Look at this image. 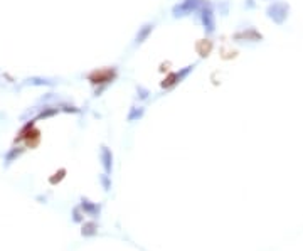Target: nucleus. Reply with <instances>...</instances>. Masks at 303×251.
I'll list each match as a JSON object with an SVG mask.
<instances>
[{
  "instance_id": "1",
  "label": "nucleus",
  "mask_w": 303,
  "mask_h": 251,
  "mask_svg": "<svg viewBox=\"0 0 303 251\" xmlns=\"http://www.w3.org/2000/svg\"><path fill=\"white\" fill-rule=\"evenodd\" d=\"M200 20H202V26L206 29L207 34H212L216 22H214V12H212L211 5H206V3L202 5V9H200Z\"/></svg>"
},
{
  "instance_id": "2",
  "label": "nucleus",
  "mask_w": 303,
  "mask_h": 251,
  "mask_svg": "<svg viewBox=\"0 0 303 251\" xmlns=\"http://www.w3.org/2000/svg\"><path fill=\"white\" fill-rule=\"evenodd\" d=\"M199 7V0H184L182 3L174 7V15L175 17H184V15L192 14V10H195Z\"/></svg>"
},
{
  "instance_id": "3",
  "label": "nucleus",
  "mask_w": 303,
  "mask_h": 251,
  "mask_svg": "<svg viewBox=\"0 0 303 251\" xmlns=\"http://www.w3.org/2000/svg\"><path fill=\"white\" fill-rule=\"evenodd\" d=\"M79 208L83 209V212L89 217H98L101 212V206L93 203V201H89V199H86V197H81L79 199Z\"/></svg>"
},
{
  "instance_id": "4",
  "label": "nucleus",
  "mask_w": 303,
  "mask_h": 251,
  "mask_svg": "<svg viewBox=\"0 0 303 251\" xmlns=\"http://www.w3.org/2000/svg\"><path fill=\"white\" fill-rule=\"evenodd\" d=\"M100 159H101V166H103V168H105V174L112 175V172H113V154L106 145L101 147Z\"/></svg>"
},
{
  "instance_id": "5",
  "label": "nucleus",
  "mask_w": 303,
  "mask_h": 251,
  "mask_svg": "<svg viewBox=\"0 0 303 251\" xmlns=\"http://www.w3.org/2000/svg\"><path fill=\"white\" fill-rule=\"evenodd\" d=\"M194 69V66H189V68H186V69H182L180 73H174V75H170L169 78H167V81H163V88H170V86H174V84H177L179 81H182L184 78H186L189 73Z\"/></svg>"
},
{
  "instance_id": "6",
  "label": "nucleus",
  "mask_w": 303,
  "mask_h": 251,
  "mask_svg": "<svg viewBox=\"0 0 303 251\" xmlns=\"http://www.w3.org/2000/svg\"><path fill=\"white\" fill-rule=\"evenodd\" d=\"M24 152H26L24 147H12V149L3 155V167H10L19 157H22Z\"/></svg>"
},
{
  "instance_id": "7",
  "label": "nucleus",
  "mask_w": 303,
  "mask_h": 251,
  "mask_svg": "<svg viewBox=\"0 0 303 251\" xmlns=\"http://www.w3.org/2000/svg\"><path fill=\"white\" fill-rule=\"evenodd\" d=\"M268 14H269V17L275 19L276 22H281V20L286 17V9L283 3H275V5L268 9Z\"/></svg>"
},
{
  "instance_id": "8",
  "label": "nucleus",
  "mask_w": 303,
  "mask_h": 251,
  "mask_svg": "<svg viewBox=\"0 0 303 251\" xmlns=\"http://www.w3.org/2000/svg\"><path fill=\"white\" fill-rule=\"evenodd\" d=\"M98 234V223L96 221H84L81 226V236L84 238H91Z\"/></svg>"
},
{
  "instance_id": "9",
  "label": "nucleus",
  "mask_w": 303,
  "mask_h": 251,
  "mask_svg": "<svg viewBox=\"0 0 303 251\" xmlns=\"http://www.w3.org/2000/svg\"><path fill=\"white\" fill-rule=\"evenodd\" d=\"M59 113V106H44L42 110L39 112V115L36 117V120H42V118H49V117H54V115Z\"/></svg>"
},
{
  "instance_id": "10",
  "label": "nucleus",
  "mask_w": 303,
  "mask_h": 251,
  "mask_svg": "<svg viewBox=\"0 0 303 251\" xmlns=\"http://www.w3.org/2000/svg\"><path fill=\"white\" fill-rule=\"evenodd\" d=\"M152 29H153V26H152V24H147V26H143L140 31H138L137 39H135V44H142L143 41L149 38V34L152 32Z\"/></svg>"
},
{
  "instance_id": "11",
  "label": "nucleus",
  "mask_w": 303,
  "mask_h": 251,
  "mask_svg": "<svg viewBox=\"0 0 303 251\" xmlns=\"http://www.w3.org/2000/svg\"><path fill=\"white\" fill-rule=\"evenodd\" d=\"M26 84H31V86H51L52 81L44 80V78H29V80H26Z\"/></svg>"
},
{
  "instance_id": "12",
  "label": "nucleus",
  "mask_w": 303,
  "mask_h": 251,
  "mask_svg": "<svg viewBox=\"0 0 303 251\" xmlns=\"http://www.w3.org/2000/svg\"><path fill=\"white\" fill-rule=\"evenodd\" d=\"M84 216H86V214L83 212V209H81L79 206L73 208V221H75V223L83 224V223H84Z\"/></svg>"
},
{
  "instance_id": "13",
  "label": "nucleus",
  "mask_w": 303,
  "mask_h": 251,
  "mask_svg": "<svg viewBox=\"0 0 303 251\" xmlns=\"http://www.w3.org/2000/svg\"><path fill=\"white\" fill-rule=\"evenodd\" d=\"M100 180H101V186H103V189H105L106 192L112 191V179H110V175L101 174L100 175Z\"/></svg>"
},
{
  "instance_id": "14",
  "label": "nucleus",
  "mask_w": 303,
  "mask_h": 251,
  "mask_svg": "<svg viewBox=\"0 0 303 251\" xmlns=\"http://www.w3.org/2000/svg\"><path fill=\"white\" fill-rule=\"evenodd\" d=\"M142 115H143V108H133L132 113L128 115V120L130 122H135L137 118H142Z\"/></svg>"
},
{
  "instance_id": "15",
  "label": "nucleus",
  "mask_w": 303,
  "mask_h": 251,
  "mask_svg": "<svg viewBox=\"0 0 303 251\" xmlns=\"http://www.w3.org/2000/svg\"><path fill=\"white\" fill-rule=\"evenodd\" d=\"M138 91L142 93V94H140V98H147V96H149V93H147L145 89H138Z\"/></svg>"
}]
</instances>
